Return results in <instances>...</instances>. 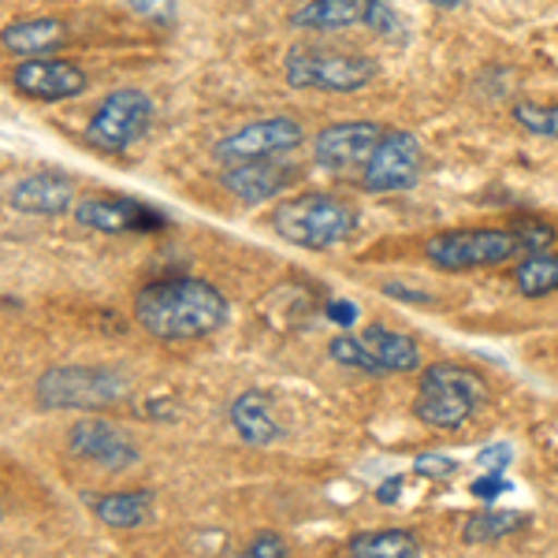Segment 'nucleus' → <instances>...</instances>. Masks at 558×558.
Masks as SVG:
<instances>
[{
    "mask_svg": "<svg viewBox=\"0 0 558 558\" xmlns=\"http://www.w3.org/2000/svg\"><path fill=\"white\" fill-rule=\"evenodd\" d=\"M231 317V305L220 287L197 276L153 279L134 294V320L160 343H194L220 331Z\"/></svg>",
    "mask_w": 558,
    "mask_h": 558,
    "instance_id": "1",
    "label": "nucleus"
},
{
    "mask_svg": "<svg viewBox=\"0 0 558 558\" xmlns=\"http://www.w3.org/2000/svg\"><path fill=\"white\" fill-rule=\"evenodd\" d=\"M492 387L484 373L462 362H432L421 368L417 395H413V417L425 428L458 432L488 407Z\"/></svg>",
    "mask_w": 558,
    "mask_h": 558,
    "instance_id": "2",
    "label": "nucleus"
},
{
    "mask_svg": "<svg viewBox=\"0 0 558 558\" xmlns=\"http://www.w3.org/2000/svg\"><path fill=\"white\" fill-rule=\"evenodd\" d=\"M272 231L283 242L310 254L336 250L357 231V209L336 194H299L287 197L272 213Z\"/></svg>",
    "mask_w": 558,
    "mask_h": 558,
    "instance_id": "3",
    "label": "nucleus"
},
{
    "mask_svg": "<svg viewBox=\"0 0 558 558\" xmlns=\"http://www.w3.org/2000/svg\"><path fill=\"white\" fill-rule=\"evenodd\" d=\"M380 75L368 52L328 49V45H291L283 57V78L291 89H324V94H357Z\"/></svg>",
    "mask_w": 558,
    "mask_h": 558,
    "instance_id": "4",
    "label": "nucleus"
},
{
    "mask_svg": "<svg viewBox=\"0 0 558 558\" xmlns=\"http://www.w3.org/2000/svg\"><path fill=\"white\" fill-rule=\"evenodd\" d=\"M128 395V376L108 365H57L34 384V399L45 410H101Z\"/></svg>",
    "mask_w": 558,
    "mask_h": 558,
    "instance_id": "5",
    "label": "nucleus"
},
{
    "mask_svg": "<svg viewBox=\"0 0 558 558\" xmlns=\"http://www.w3.org/2000/svg\"><path fill=\"white\" fill-rule=\"evenodd\" d=\"M521 254L510 228H454L425 242V260L439 272H476L499 268Z\"/></svg>",
    "mask_w": 558,
    "mask_h": 558,
    "instance_id": "6",
    "label": "nucleus"
},
{
    "mask_svg": "<svg viewBox=\"0 0 558 558\" xmlns=\"http://www.w3.org/2000/svg\"><path fill=\"white\" fill-rule=\"evenodd\" d=\"M153 120V101L142 89H112L101 105L89 112L86 120V142L101 153H123L131 149L142 134L149 131Z\"/></svg>",
    "mask_w": 558,
    "mask_h": 558,
    "instance_id": "7",
    "label": "nucleus"
},
{
    "mask_svg": "<svg viewBox=\"0 0 558 558\" xmlns=\"http://www.w3.org/2000/svg\"><path fill=\"white\" fill-rule=\"evenodd\" d=\"M305 142V131L291 116H268V120H254L246 128L228 131L213 146V157L223 168L246 165V160H268V157H287Z\"/></svg>",
    "mask_w": 558,
    "mask_h": 558,
    "instance_id": "8",
    "label": "nucleus"
},
{
    "mask_svg": "<svg viewBox=\"0 0 558 558\" xmlns=\"http://www.w3.org/2000/svg\"><path fill=\"white\" fill-rule=\"evenodd\" d=\"M421 168H425V153H421L417 134L391 128L365 160L362 186L368 194H402L421 179Z\"/></svg>",
    "mask_w": 558,
    "mask_h": 558,
    "instance_id": "9",
    "label": "nucleus"
},
{
    "mask_svg": "<svg viewBox=\"0 0 558 558\" xmlns=\"http://www.w3.org/2000/svg\"><path fill=\"white\" fill-rule=\"evenodd\" d=\"M380 123L373 120H343L331 123L317 134L313 142V153H317V165L328 168V172H350V168H365V160L373 157V149L380 146L384 138Z\"/></svg>",
    "mask_w": 558,
    "mask_h": 558,
    "instance_id": "10",
    "label": "nucleus"
},
{
    "mask_svg": "<svg viewBox=\"0 0 558 558\" xmlns=\"http://www.w3.org/2000/svg\"><path fill=\"white\" fill-rule=\"evenodd\" d=\"M68 451L89 465H101V470H112V473L131 470V465H138V458H142L128 432L108 425V421H97V417H83L68 432Z\"/></svg>",
    "mask_w": 558,
    "mask_h": 558,
    "instance_id": "11",
    "label": "nucleus"
},
{
    "mask_svg": "<svg viewBox=\"0 0 558 558\" xmlns=\"http://www.w3.org/2000/svg\"><path fill=\"white\" fill-rule=\"evenodd\" d=\"M12 83L23 97H34V101H68L86 89V71L60 57H38L20 60L12 71Z\"/></svg>",
    "mask_w": 558,
    "mask_h": 558,
    "instance_id": "12",
    "label": "nucleus"
},
{
    "mask_svg": "<svg viewBox=\"0 0 558 558\" xmlns=\"http://www.w3.org/2000/svg\"><path fill=\"white\" fill-rule=\"evenodd\" d=\"M75 220L83 228L105 231V235H131V231H165L168 220L149 205L134 197H86L75 209Z\"/></svg>",
    "mask_w": 558,
    "mask_h": 558,
    "instance_id": "13",
    "label": "nucleus"
},
{
    "mask_svg": "<svg viewBox=\"0 0 558 558\" xmlns=\"http://www.w3.org/2000/svg\"><path fill=\"white\" fill-rule=\"evenodd\" d=\"M299 179V168L291 160H246V165L235 168H223V186L239 197L242 205H260V202H272L283 191H291V183Z\"/></svg>",
    "mask_w": 558,
    "mask_h": 558,
    "instance_id": "14",
    "label": "nucleus"
},
{
    "mask_svg": "<svg viewBox=\"0 0 558 558\" xmlns=\"http://www.w3.org/2000/svg\"><path fill=\"white\" fill-rule=\"evenodd\" d=\"M15 213H31V216H64L75 205V183L57 172H34L20 179L8 194Z\"/></svg>",
    "mask_w": 558,
    "mask_h": 558,
    "instance_id": "15",
    "label": "nucleus"
},
{
    "mask_svg": "<svg viewBox=\"0 0 558 558\" xmlns=\"http://www.w3.org/2000/svg\"><path fill=\"white\" fill-rule=\"evenodd\" d=\"M231 428L250 447H272L283 439V425L276 417L272 399L265 391H257V387H250V391L231 399Z\"/></svg>",
    "mask_w": 558,
    "mask_h": 558,
    "instance_id": "16",
    "label": "nucleus"
},
{
    "mask_svg": "<svg viewBox=\"0 0 558 558\" xmlns=\"http://www.w3.org/2000/svg\"><path fill=\"white\" fill-rule=\"evenodd\" d=\"M368 12H373V0H310L291 15V26L310 34L350 31V26H365Z\"/></svg>",
    "mask_w": 558,
    "mask_h": 558,
    "instance_id": "17",
    "label": "nucleus"
},
{
    "mask_svg": "<svg viewBox=\"0 0 558 558\" xmlns=\"http://www.w3.org/2000/svg\"><path fill=\"white\" fill-rule=\"evenodd\" d=\"M0 45L8 52L23 60H38V57H52L57 49L68 45V23L64 20H20L8 23L0 31Z\"/></svg>",
    "mask_w": 558,
    "mask_h": 558,
    "instance_id": "18",
    "label": "nucleus"
},
{
    "mask_svg": "<svg viewBox=\"0 0 558 558\" xmlns=\"http://www.w3.org/2000/svg\"><path fill=\"white\" fill-rule=\"evenodd\" d=\"M362 339L376 354V362L384 365V376L421 373V347H417V339L407 336V331H395V328H387V324H368L362 331Z\"/></svg>",
    "mask_w": 558,
    "mask_h": 558,
    "instance_id": "19",
    "label": "nucleus"
},
{
    "mask_svg": "<svg viewBox=\"0 0 558 558\" xmlns=\"http://www.w3.org/2000/svg\"><path fill=\"white\" fill-rule=\"evenodd\" d=\"M89 510L94 518L108 529H138L153 518L157 507V495L149 488H134V492H105V495H89Z\"/></svg>",
    "mask_w": 558,
    "mask_h": 558,
    "instance_id": "20",
    "label": "nucleus"
},
{
    "mask_svg": "<svg viewBox=\"0 0 558 558\" xmlns=\"http://www.w3.org/2000/svg\"><path fill=\"white\" fill-rule=\"evenodd\" d=\"M343 551L347 558H421V536L413 529H362Z\"/></svg>",
    "mask_w": 558,
    "mask_h": 558,
    "instance_id": "21",
    "label": "nucleus"
},
{
    "mask_svg": "<svg viewBox=\"0 0 558 558\" xmlns=\"http://www.w3.org/2000/svg\"><path fill=\"white\" fill-rule=\"evenodd\" d=\"M529 525H533V518L521 514V510H476L462 525V544L488 547V544H499V539L525 533Z\"/></svg>",
    "mask_w": 558,
    "mask_h": 558,
    "instance_id": "22",
    "label": "nucleus"
},
{
    "mask_svg": "<svg viewBox=\"0 0 558 558\" xmlns=\"http://www.w3.org/2000/svg\"><path fill=\"white\" fill-rule=\"evenodd\" d=\"M514 287L525 299H547V294H558V250H547V254H525V260L514 268Z\"/></svg>",
    "mask_w": 558,
    "mask_h": 558,
    "instance_id": "23",
    "label": "nucleus"
},
{
    "mask_svg": "<svg viewBox=\"0 0 558 558\" xmlns=\"http://www.w3.org/2000/svg\"><path fill=\"white\" fill-rule=\"evenodd\" d=\"M328 357L343 368H354L362 376H384V365L376 362V354L365 347L362 336H350V331H339L336 339L328 343Z\"/></svg>",
    "mask_w": 558,
    "mask_h": 558,
    "instance_id": "24",
    "label": "nucleus"
},
{
    "mask_svg": "<svg viewBox=\"0 0 558 558\" xmlns=\"http://www.w3.org/2000/svg\"><path fill=\"white\" fill-rule=\"evenodd\" d=\"M514 123L521 131L536 134V138H558V101H536V97H521L510 108Z\"/></svg>",
    "mask_w": 558,
    "mask_h": 558,
    "instance_id": "25",
    "label": "nucleus"
},
{
    "mask_svg": "<svg viewBox=\"0 0 558 558\" xmlns=\"http://www.w3.org/2000/svg\"><path fill=\"white\" fill-rule=\"evenodd\" d=\"M510 231H514L521 254H547V250H555V246H558L555 223H547L544 216H514Z\"/></svg>",
    "mask_w": 558,
    "mask_h": 558,
    "instance_id": "26",
    "label": "nucleus"
},
{
    "mask_svg": "<svg viewBox=\"0 0 558 558\" xmlns=\"http://www.w3.org/2000/svg\"><path fill=\"white\" fill-rule=\"evenodd\" d=\"M365 26L373 34H380L384 41H395V45H402L410 38V20L399 0H373V12H368Z\"/></svg>",
    "mask_w": 558,
    "mask_h": 558,
    "instance_id": "27",
    "label": "nucleus"
},
{
    "mask_svg": "<svg viewBox=\"0 0 558 558\" xmlns=\"http://www.w3.org/2000/svg\"><path fill=\"white\" fill-rule=\"evenodd\" d=\"M413 473L425 476V481H451L458 473V462L451 454H436V451H425L413 458Z\"/></svg>",
    "mask_w": 558,
    "mask_h": 558,
    "instance_id": "28",
    "label": "nucleus"
},
{
    "mask_svg": "<svg viewBox=\"0 0 558 558\" xmlns=\"http://www.w3.org/2000/svg\"><path fill=\"white\" fill-rule=\"evenodd\" d=\"M242 558H294V555H291V547H287L283 536L272 533V529H260V533L246 544Z\"/></svg>",
    "mask_w": 558,
    "mask_h": 558,
    "instance_id": "29",
    "label": "nucleus"
},
{
    "mask_svg": "<svg viewBox=\"0 0 558 558\" xmlns=\"http://www.w3.org/2000/svg\"><path fill=\"white\" fill-rule=\"evenodd\" d=\"M128 8L149 23H160V26L175 23V0H128Z\"/></svg>",
    "mask_w": 558,
    "mask_h": 558,
    "instance_id": "30",
    "label": "nucleus"
},
{
    "mask_svg": "<svg viewBox=\"0 0 558 558\" xmlns=\"http://www.w3.org/2000/svg\"><path fill=\"white\" fill-rule=\"evenodd\" d=\"M514 484L507 481L502 473H484V476H476V481L470 484V495L473 499H481V502H495L499 495H507Z\"/></svg>",
    "mask_w": 558,
    "mask_h": 558,
    "instance_id": "31",
    "label": "nucleus"
},
{
    "mask_svg": "<svg viewBox=\"0 0 558 558\" xmlns=\"http://www.w3.org/2000/svg\"><path fill=\"white\" fill-rule=\"evenodd\" d=\"M473 462L481 465L484 473H502L510 462H514V447H510V444H492V447H484V451H476Z\"/></svg>",
    "mask_w": 558,
    "mask_h": 558,
    "instance_id": "32",
    "label": "nucleus"
},
{
    "mask_svg": "<svg viewBox=\"0 0 558 558\" xmlns=\"http://www.w3.org/2000/svg\"><path fill=\"white\" fill-rule=\"evenodd\" d=\"M384 294H387V299H395V302L421 305V310H428V305H436V294L417 291V287H402L399 279H387V283H384Z\"/></svg>",
    "mask_w": 558,
    "mask_h": 558,
    "instance_id": "33",
    "label": "nucleus"
},
{
    "mask_svg": "<svg viewBox=\"0 0 558 558\" xmlns=\"http://www.w3.org/2000/svg\"><path fill=\"white\" fill-rule=\"evenodd\" d=\"M402 484H407V476H402V473L380 481V488H376V502H380V507H395V502L402 499Z\"/></svg>",
    "mask_w": 558,
    "mask_h": 558,
    "instance_id": "34",
    "label": "nucleus"
},
{
    "mask_svg": "<svg viewBox=\"0 0 558 558\" xmlns=\"http://www.w3.org/2000/svg\"><path fill=\"white\" fill-rule=\"evenodd\" d=\"M324 317H328V320H336L339 328H350V324L357 320V305H354V302L336 299V302H328V310H324Z\"/></svg>",
    "mask_w": 558,
    "mask_h": 558,
    "instance_id": "35",
    "label": "nucleus"
},
{
    "mask_svg": "<svg viewBox=\"0 0 558 558\" xmlns=\"http://www.w3.org/2000/svg\"><path fill=\"white\" fill-rule=\"evenodd\" d=\"M146 413H149V417H157V421H172L175 417V407H172V399H149Z\"/></svg>",
    "mask_w": 558,
    "mask_h": 558,
    "instance_id": "36",
    "label": "nucleus"
},
{
    "mask_svg": "<svg viewBox=\"0 0 558 558\" xmlns=\"http://www.w3.org/2000/svg\"><path fill=\"white\" fill-rule=\"evenodd\" d=\"M432 8H439V12H462V8H470L473 0H428Z\"/></svg>",
    "mask_w": 558,
    "mask_h": 558,
    "instance_id": "37",
    "label": "nucleus"
}]
</instances>
